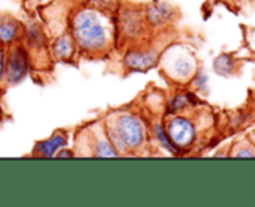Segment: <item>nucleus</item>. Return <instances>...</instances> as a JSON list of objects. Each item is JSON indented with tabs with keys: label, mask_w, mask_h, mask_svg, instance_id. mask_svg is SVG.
Wrapping results in <instances>:
<instances>
[{
	"label": "nucleus",
	"mask_w": 255,
	"mask_h": 207,
	"mask_svg": "<svg viewBox=\"0 0 255 207\" xmlns=\"http://www.w3.org/2000/svg\"><path fill=\"white\" fill-rule=\"evenodd\" d=\"M71 29L75 45L84 54H96L108 45L107 21L95 9H80L72 18Z\"/></svg>",
	"instance_id": "f257e3e1"
},
{
	"label": "nucleus",
	"mask_w": 255,
	"mask_h": 207,
	"mask_svg": "<svg viewBox=\"0 0 255 207\" xmlns=\"http://www.w3.org/2000/svg\"><path fill=\"white\" fill-rule=\"evenodd\" d=\"M108 140L119 152L137 150L146 140V131L143 122L134 114H120L114 125L108 129Z\"/></svg>",
	"instance_id": "f03ea898"
},
{
	"label": "nucleus",
	"mask_w": 255,
	"mask_h": 207,
	"mask_svg": "<svg viewBox=\"0 0 255 207\" xmlns=\"http://www.w3.org/2000/svg\"><path fill=\"white\" fill-rule=\"evenodd\" d=\"M30 66L29 53L23 45H14L9 48L5 60V80L9 86L20 83L26 78Z\"/></svg>",
	"instance_id": "7ed1b4c3"
},
{
	"label": "nucleus",
	"mask_w": 255,
	"mask_h": 207,
	"mask_svg": "<svg viewBox=\"0 0 255 207\" xmlns=\"http://www.w3.org/2000/svg\"><path fill=\"white\" fill-rule=\"evenodd\" d=\"M167 135L171 140V143L177 147H186L194 141L195 131L189 120L183 117H176L168 123Z\"/></svg>",
	"instance_id": "20e7f679"
},
{
	"label": "nucleus",
	"mask_w": 255,
	"mask_h": 207,
	"mask_svg": "<svg viewBox=\"0 0 255 207\" xmlns=\"http://www.w3.org/2000/svg\"><path fill=\"white\" fill-rule=\"evenodd\" d=\"M156 62V53L153 50H129L123 57V66L128 71L144 72L149 71Z\"/></svg>",
	"instance_id": "39448f33"
},
{
	"label": "nucleus",
	"mask_w": 255,
	"mask_h": 207,
	"mask_svg": "<svg viewBox=\"0 0 255 207\" xmlns=\"http://www.w3.org/2000/svg\"><path fill=\"white\" fill-rule=\"evenodd\" d=\"M66 143H68L66 132L65 131H56L51 138L36 143L33 155L41 156V158H53V156H56V153L62 147L66 146Z\"/></svg>",
	"instance_id": "423d86ee"
},
{
	"label": "nucleus",
	"mask_w": 255,
	"mask_h": 207,
	"mask_svg": "<svg viewBox=\"0 0 255 207\" xmlns=\"http://www.w3.org/2000/svg\"><path fill=\"white\" fill-rule=\"evenodd\" d=\"M75 50H77V45H75L72 35L59 36L53 42V47H51V53H53L54 59L59 62H69L74 57Z\"/></svg>",
	"instance_id": "0eeeda50"
},
{
	"label": "nucleus",
	"mask_w": 255,
	"mask_h": 207,
	"mask_svg": "<svg viewBox=\"0 0 255 207\" xmlns=\"http://www.w3.org/2000/svg\"><path fill=\"white\" fill-rule=\"evenodd\" d=\"M21 32V24L18 20L12 17H2L0 18V44L2 45H12Z\"/></svg>",
	"instance_id": "6e6552de"
},
{
	"label": "nucleus",
	"mask_w": 255,
	"mask_h": 207,
	"mask_svg": "<svg viewBox=\"0 0 255 207\" xmlns=\"http://www.w3.org/2000/svg\"><path fill=\"white\" fill-rule=\"evenodd\" d=\"M122 32L128 38H135L140 35L141 30V15L137 11H125L122 15V23H120Z\"/></svg>",
	"instance_id": "1a4fd4ad"
},
{
	"label": "nucleus",
	"mask_w": 255,
	"mask_h": 207,
	"mask_svg": "<svg viewBox=\"0 0 255 207\" xmlns=\"http://www.w3.org/2000/svg\"><path fill=\"white\" fill-rule=\"evenodd\" d=\"M24 41L27 44V47H30L32 50H42L47 45V36L42 30V27L36 23L29 24L27 27H24Z\"/></svg>",
	"instance_id": "9d476101"
},
{
	"label": "nucleus",
	"mask_w": 255,
	"mask_h": 207,
	"mask_svg": "<svg viewBox=\"0 0 255 207\" xmlns=\"http://www.w3.org/2000/svg\"><path fill=\"white\" fill-rule=\"evenodd\" d=\"M171 15V8L162 2H153L146 8V18L150 24H161Z\"/></svg>",
	"instance_id": "9b49d317"
},
{
	"label": "nucleus",
	"mask_w": 255,
	"mask_h": 207,
	"mask_svg": "<svg viewBox=\"0 0 255 207\" xmlns=\"http://www.w3.org/2000/svg\"><path fill=\"white\" fill-rule=\"evenodd\" d=\"M93 155L99 158H110V156H119V152L114 149L111 141H108L105 137H99L95 141L93 146Z\"/></svg>",
	"instance_id": "f8f14e48"
},
{
	"label": "nucleus",
	"mask_w": 255,
	"mask_h": 207,
	"mask_svg": "<svg viewBox=\"0 0 255 207\" xmlns=\"http://www.w3.org/2000/svg\"><path fill=\"white\" fill-rule=\"evenodd\" d=\"M153 131H155V137H156V140L168 150V152H171V153H176L177 152V149H176V146L171 143V140L168 138V135H167V131H164V128L161 126V125H155L153 126Z\"/></svg>",
	"instance_id": "ddd939ff"
},
{
	"label": "nucleus",
	"mask_w": 255,
	"mask_h": 207,
	"mask_svg": "<svg viewBox=\"0 0 255 207\" xmlns=\"http://www.w3.org/2000/svg\"><path fill=\"white\" fill-rule=\"evenodd\" d=\"M233 69V60L228 54H222L215 60V71L221 75L230 74Z\"/></svg>",
	"instance_id": "4468645a"
},
{
	"label": "nucleus",
	"mask_w": 255,
	"mask_h": 207,
	"mask_svg": "<svg viewBox=\"0 0 255 207\" xmlns=\"http://www.w3.org/2000/svg\"><path fill=\"white\" fill-rule=\"evenodd\" d=\"M174 72L179 75V77H186L192 72V63L186 59H177L174 62Z\"/></svg>",
	"instance_id": "2eb2a0df"
},
{
	"label": "nucleus",
	"mask_w": 255,
	"mask_h": 207,
	"mask_svg": "<svg viewBox=\"0 0 255 207\" xmlns=\"http://www.w3.org/2000/svg\"><path fill=\"white\" fill-rule=\"evenodd\" d=\"M188 104V96H176L170 104V113H174L180 108H183Z\"/></svg>",
	"instance_id": "dca6fc26"
},
{
	"label": "nucleus",
	"mask_w": 255,
	"mask_h": 207,
	"mask_svg": "<svg viewBox=\"0 0 255 207\" xmlns=\"http://www.w3.org/2000/svg\"><path fill=\"white\" fill-rule=\"evenodd\" d=\"M5 60H6L5 51L0 50V81L5 78Z\"/></svg>",
	"instance_id": "f3484780"
},
{
	"label": "nucleus",
	"mask_w": 255,
	"mask_h": 207,
	"mask_svg": "<svg viewBox=\"0 0 255 207\" xmlns=\"http://www.w3.org/2000/svg\"><path fill=\"white\" fill-rule=\"evenodd\" d=\"M75 153L72 152V150H66V147H62L57 153H56V156L57 158H72Z\"/></svg>",
	"instance_id": "a211bd4d"
},
{
	"label": "nucleus",
	"mask_w": 255,
	"mask_h": 207,
	"mask_svg": "<svg viewBox=\"0 0 255 207\" xmlns=\"http://www.w3.org/2000/svg\"><path fill=\"white\" fill-rule=\"evenodd\" d=\"M239 156H249V158H252L254 155L251 152H242V153H239Z\"/></svg>",
	"instance_id": "6ab92c4d"
}]
</instances>
